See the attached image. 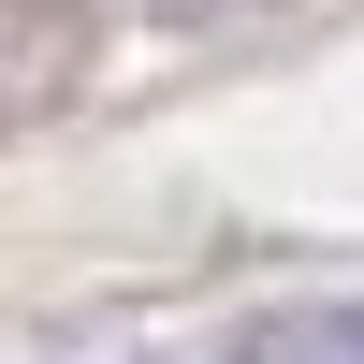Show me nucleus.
I'll use <instances>...</instances> for the list:
<instances>
[{"label": "nucleus", "instance_id": "f257e3e1", "mask_svg": "<svg viewBox=\"0 0 364 364\" xmlns=\"http://www.w3.org/2000/svg\"><path fill=\"white\" fill-rule=\"evenodd\" d=\"M262 364H364V306H321V321H291Z\"/></svg>", "mask_w": 364, "mask_h": 364}]
</instances>
